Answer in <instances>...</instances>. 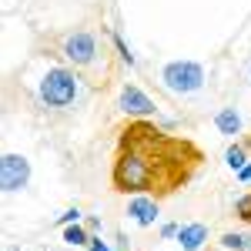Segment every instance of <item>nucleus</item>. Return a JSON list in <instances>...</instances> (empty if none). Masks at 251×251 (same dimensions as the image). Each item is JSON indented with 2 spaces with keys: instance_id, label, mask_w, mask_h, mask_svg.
<instances>
[{
  "instance_id": "ddd939ff",
  "label": "nucleus",
  "mask_w": 251,
  "mask_h": 251,
  "mask_svg": "<svg viewBox=\"0 0 251 251\" xmlns=\"http://www.w3.org/2000/svg\"><path fill=\"white\" fill-rule=\"evenodd\" d=\"M234 214H238L241 221H248V225H251V194H245V198L234 201Z\"/></svg>"
},
{
  "instance_id": "f257e3e1",
  "label": "nucleus",
  "mask_w": 251,
  "mask_h": 251,
  "mask_svg": "<svg viewBox=\"0 0 251 251\" xmlns=\"http://www.w3.org/2000/svg\"><path fill=\"white\" fill-rule=\"evenodd\" d=\"M154 184V164L141 148H127L121 151V157L114 161V188L117 191H131V194H144Z\"/></svg>"
},
{
  "instance_id": "f8f14e48",
  "label": "nucleus",
  "mask_w": 251,
  "mask_h": 251,
  "mask_svg": "<svg viewBox=\"0 0 251 251\" xmlns=\"http://www.w3.org/2000/svg\"><path fill=\"white\" fill-rule=\"evenodd\" d=\"M221 248H228V251H251V238H248V234H238V231H228V234H221Z\"/></svg>"
},
{
  "instance_id": "1a4fd4ad",
  "label": "nucleus",
  "mask_w": 251,
  "mask_h": 251,
  "mask_svg": "<svg viewBox=\"0 0 251 251\" xmlns=\"http://www.w3.org/2000/svg\"><path fill=\"white\" fill-rule=\"evenodd\" d=\"M214 127H218L221 134H228V137H238L241 134V114H238L234 107H221V111L214 114Z\"/></svg>"
},
{
  "instance_id": "6e6552de",
  "label": "nucleus",
  "mask_w": 251,
  "mask_h": 251,
  "mask_svg": "<svg viewBox=\"0 0 251 251\" xmlns=\"http://www.w3.org/2000/svg\"><path fill=\"white\" fill-rule=\"evenodd\" d=\"M208 241V228L204 225H181V231H177V245L181 251H201V245Z\"/></svg>"
},
{
  "instance_id": "39448f33",
  "label": "nucleus",
  "mask_w": 251,
  "mask_h": 251,
  "mask_svg": "<svg viewBox=\"0 0 251 251\" xmlns=\"http://www.w3.org/2000/svg\"><path fill=\"white\" fill-rule=\"evenodd\" d=\"M94 54H97V44L87 30H77V34H71L64 40V57L71 60L74 67H87L94 60Z\"/></svg>"
},
{
  "instance_id": "f03ea898",
  "label": "nucleus",
  "mask_w": 251,
  "mask_h": 251,
  "mask_svg": "<svg viewBox=\"0 0 251 251\" xmlns=\"http://www.w3.org/2000/svg\"><path fill=\"white\" fill-rule=\"evenodd\" d=\"M77 97V77L67 67H50L40 80V100L47 107H67Z\"/></svg>"
},
{
  "instance_id": "423d86ee",
  "label": "nucleus",
  "mask_w": 251,
  "mask_h": 251,
  "mask_svg": "<svg viewBox=\"0 0 251 251\" xmlns=\"http://www.w3.org/2000/svg\"><path fill=\"white\" fill-rule=\"evenodd\" d=\"M117 107H121L127 117H151V114L157 111L154 100L144 94L137 84H127V87L121 91V97H117Z\"/></svg>"
},
{
  "instance_id": "4468645a",
  "label": "nucleus",
  "mask_w": 251,
  "mask_h": 251,
  "mask_svg": "<svg viewBox=\"0 0 251 251\" xmlns=\"http://www.w3.org/2000/svg\"><path fill=\"white\" fill-rule=\"evenodd\" d=\"M114 47H117V54H121V60H124L127 67H134V54L127 50V44H124V37H117V34H114Z\"/></svg>"
},
{
  "instance_id": "9b49d317",
  "label": "nucleus",
  "mask_w": 251,
  "mask_h": 251,
  "mask_svg": "<svg viewBox=\"0 0 251 251\" xmlns=\"http://www.w3.org/2000/svg\"><path fill=\"white\" fill-rule=\"evenodd\" d=\"M64 241H67L71 248H80V245L91 241V231H87L84 225H67V228H64Z\"/></svg>"
},
{
  "instance_id": "6ab92c4d",
  "label": "nucleus",
  "mask_w": 251,
  "mask_h": 251,
  "mask_svg": "<svg viewBox=\"0 0 251 251\" xmlns=\"http://www.w3.org/2000/svg\"><path fill=\"white\" fill-rule=\"evenodd\" d=\"M87 231H100V218H87Z\"/></svg>"
},
{
  "instance_id": "a211bd4d",
  "label": "nucleus",
  "mask_w": 251,
  "mask_h": 251,
  "mask_svg": "<svg viewBox=\"0 0 251 251\" xmlns=\"http://www.w3.org/2000/svg\"><path fill=\"white\" fill-rule=\"evenodd\" d=\"M238 181H241V184H251V161L241 168V171H238Z\"/></svg>"
},
{
  "instance_id": "7ed1b4c3",
  "label": "nucleus",
  "mask_w": 251,
  "mask_h": 251,
  "mask_svg": "<svg viewBox=\"0 0 251 251\" xmlns=\"http://www.w3.org/2000/svg\"><path fill=\"white\" fill-rule=\"evenodd\" d=\"M161 84L171 94H194V91L204 87V67L194 64V60H171L161 71Z\"/></svg>"
},
{
  "instance_id": "9d476101",
  "label": "nucleus",
  "mask_w": 251,
  "mask_h": 251,
  "mask_svg": "<svg viewBox=\"0 0 251 251\" xmlns=\"http://www.w3.org/2000/svg\"><path fill=\"white\" fill-rule=\"evenodd\" d=\"M225 164H228L234 174H238L241 168H245V164H248V148H245V141H234L231 148L225 151Z\"/></svg>"
},
{
  "instance_id": "dca6fc26",
  "label": "nucleus",
  "mask_w": 251,
  "mask_h": 251,
  "mask_svg": "<svg viewBox=\"0 0 251 251\" xmlns=\"http://www.w3.org/2000/svg\"><path fill=\"white\" fill-rule=\"evenodd\" d=\"M87 251H117V248H111L107 241H100V238H94V234H91V241H87Z\"/></svg>"
},
{
  "instance_id": "20e7f679",
  "label": "nucleus",
  "mask_w": 251,
  "mask_h": 251,
  "mask_svg": "<svg viewBox=\"0 0 251 251\" xmlns=\"http://www.w3.org/2000/svg\"><path fill=\"white\" fill-rule=\"evenodd\" d=\"M27 184H30V161L24 154L7 151V154L0 157V188L7 194H17V191H24Z\"/></svg>"
},
{
  "instance_id": "0eeeda50",
  "label": "nucleus",
  "mask_w": 251,
  "mask_h": 251,
  "mask_svg": "<svg viewBox=\"0 0 251 251\" xmlns=\"http://www.w3.org/2000/svg\"><path fill=\"white\" fill-rule=\"evenodd\" d=\"M127 218L137 221V225H154L157 221V201L154 198H148V194H134L131 201H127Z\"/></svg>"
},
{
  "instance_id": "f3484780",
  "label": "nucleus",
  "mask_w": 251,
  "mask_h": 251,
  "mask_svg": "<svg viewBox=\"0 0 251 251\" xmlns=\"http://www.w3.org/2000/svg\"><path fill=\"white\" fill-rule=\"evenodd\" d=\"M177 231H181V225H174V221L161 225V238H177Z\"/></svg>"
},
{
  "instance_id": "2eb2a0df",
  "label": "nucleus",
  "mask_w": 251,
  "mask_h": 251,
  "mask_svg": "<svg viewBox=\"0 0 251 251\" xmlns=\"http://www.w3.org/2000/svg\"><path fill=\"white\" fill-rule=\"evenodd\" d=\"M80 218H84V214H80L77 208H67V211L57 218V225H60V228H67V225H80Z\"/></svg>"
}]
</instances>
